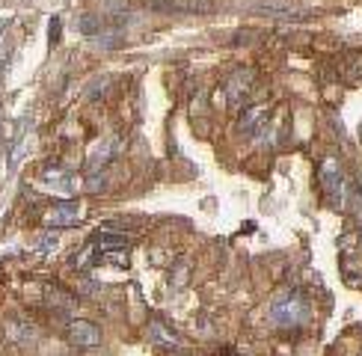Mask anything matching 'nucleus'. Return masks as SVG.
<instances>
[{
    "label": "nucleus",
    "instance_id": "8",
    "mask_svg": "<svg viewBox=\"0 0 362 356\" xmlns=\"http://www.w3.org/2000/svg\"><path fill=\"white\" fill-rule=\"evenodd\" d=\"M149 333H152V338H155L160 347H167V351H181V338L164 324V320H152V324H149Z\"/></svg>",
    "mask_w": 362,
    "mask_h": 356
},
{
    "label": "nucleus",
    "instance_id": "1",
    "mask_svg": "<svg viewBox=\"0 0 362 356\" xmlns=\"http://www.w3.org/2000/svg\"><path fill=\"white\" fill-rule=\"evenodd\" d=\"M270 315H274L276 327H300L312 318V303L303 291H291V294H285V297H279L274 303Z\"/></svg>",
    "mask_w": 362,
    "mask_h": 356
},
{
    "label": "nucleus",
    "instance_id": "7",
    "mask_svg": "<svg viewBox=\"0 0 362 356\" xmlns=\"http://www.w3.org/2000/svg\"><path fill=\"white\" fill-rule=\"evenodd\" d=\"M39 178H42L45 187H53V190H71V187H75V178H71V173H66L62 166H45L39 173Z\"/></svg>",
    "mask_w": 362,
    "mask_h": 356
},
{
    "label": "nucleus",
    "instance_id": "4",
    "mask_svg": "<svg viewBox=\"0 0 362 356\" xmlns=\"http://www.w3.org/2000/svg\"><path fill=\"white\" fill-rule=\"evenodd\" d=\"M66 338L77 347H98L101 344V329H98L93 320H84V318H75L66 324Z\"/></svg>",
    "mask_w": 362,
    "mask_h": 356
},
{
    "label": "nucleus",
    "instance_id": "11",
    "mask_svg": "<svg viewBox=\"0 0 362 356\" xmlns=\"http://www.w3.org/2000/svg\"><path fill=\"white\" fill-rule=\"evenodd\" d=\"M80 33H84V36H98V18H93V15H89V18H80Z\"/></svg>",
    "mask_w": 362,
    "mask_h": 356
},
{
    "label": "nucleus",
    "instance_id": "9",
    "mask_svg": "<svg viewBox=\"0 0 362 356\" xmlns=\"http://www.w3.org/2000/svg\"><path fill=\"white\" fill-rule=\"evenodd\" d=\"M93 244L98 246V253H113V249H125L131 244V238L128 235H119V231H110V229H104L101 235H98Z\"/></svg>",
    "mask_w": 362,
    "mask_h": 356
},
{
    "label": "nucleus",
    "instance_id": "3",
    "mask_svg": "<svg viewBox=\"0 0 362 356\" xmlns=\"http://www.w3.org/2000/svg\"><path fill=\"white\" fill-rule=\"evenodd\" d=\"M321 187L333 199V205H341V196H345V173H341L336 157H327L321 164Z\"/></svg>",
    "mask_w": 362,
    "mask_h": 356
},
{
    "label": "nucleus",
    "instance_id": "14",
    "mask_svg": "<svg viewBox=\"0 0 362 356\" xmlns=\"http://www.w3.org/2000/svg\"><path fill=\"white\" fill-rule=\"evenodd\" d=\"M60 42V18H51V44Z\"/></svg>",
    "mask_w": 362,
    "mask_h": 356
},
{
    "label": "nucleus",
    "instance_id": "13",
    "mask_svg": "<svg viewBox=\"0 0 362 356\" xmlns=\"http://www.w3.org/2000/svg\"><path fill=\"white\" fill-rule=\"evenodd\" d=\"M187 282V264H178L173 270V285H184Z\"/></svg>",
    "mask_w": 362,
    "mask_h": 356
},
{
    "label": "nucleus",
    "instance_id": "10",
    "mask_svg": "<svg viewBox=\"0 0 362 356\" xmlns=\"http://www.w3.org/2000/svg\"><path fill=\"white\" fill-rule=\"evenodd\" d=\"M116 149H119V140H113V142L107 140V142H104V149H98V151H95V157L89 160V169H101V166L107 164V160H113Z\"/></svg>",
    "mask_w": 362,
    "mask_h": 356
},
{
    "label": "nucleus",
    "instance_id": "12",
    "mask_svg": "<svg viewBox=\"0 0 362 356\" xmlns=\"http://www.w3.org/2000/svg\"><path fill=\"white\" fill-rule=\"evenodd\" d=\"M348 75H350V77H362V51L350 57V62H348Z\"/></svg>",
    "mask_w": 362,
    "mask_h": 356
},
{
    "label": "nucleus",
    "instance_id": "2",
    "mask_svg": "<svg viewBox=\"0 0 362 356\" xmlns=\"http://www.w3.org/2000/svg\"><path fill=\"white\" fill-rule=\"evenodd\" d=\"M252 80H256V71L250 68H238L232 71L229 80H226V104L229 107H241L243 101H247V95L252 92Z\"/></svg>",
    "mask_w": 362,
    "mask_h": 356
},
{
    "label": "nucleus",
    "instance_id": "5",
    "mask_svg": "<svg viewBox=\"0 0 362 356\" xmlns=\"http://www.w3.org/2000/svg\"><path fill=\"white\" fill-rule=\"evenodd\" d=\"M270 119V104H247L238 119V131L241 134H261Z\"/></svg>",
    "mask_w": 362,
    "mask_h": 356
},
{
    "label": "nucleus",
    "instance_id": "6",
    "mask_svg": "<svg viewBox=\"0 0 362 356\" xmlns=\"http://www.w3.org/2000/svg\"><path fill=\"white\" fill-rule=\"evenodd\" d=\"M75 220H77V202H53L51 205V211L45 214V226H51V229H66V226H75Z\"/></svg>",
    "mask_w": 362,
    "mask_h": 356
}]
</instances>
